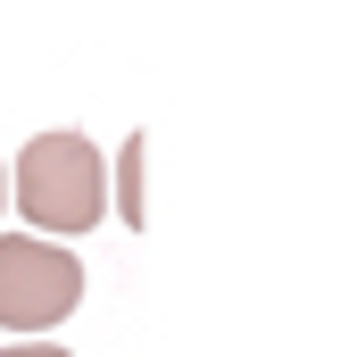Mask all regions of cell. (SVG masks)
Masks as SVG:
<instances>
[{"label":"cell","instance_id":"obj_5","mask_svg":"<svg viewBox=\"0 0 357 357\" xmlns=\"http://www.w3.org/2000/svg\"><path fill=\"white\" fill-rule=\"evenodd\" d=\"M0 199H8V175H0Z\"/></svg>","mask_w":357,"mask_h":357},{"label":"cell","instance_id":"obj_4","mask_svg":"<svg viewBox=\"0 0 357 357\" xmlns=\"http://www.w3.org/2000/svg\"><path fill=\"white\" fill-rule=\"evenodd\" d=\"M0 357H67V349H50V341H25V349H0Z\"/></svg>","mask_w":357,"mask_h":357},{"label":"cell","instance_id":"obj_1","mask_svg":"<svg viewBox=\"0 0 357 357\" xmlns=\"http://www.w3.org/2000/svg\"><path fill=\"white\" fill-rule=\"evenodd\" d=\"M8 199L33 216V241L42 233H91L100 208H108V167H100V150L84 133H33L17 150Z\"/></svg>","mask_w":357,"mask_h":357},{"label":"cell","instance_id":"obj_3","mask_svg":"<svg viewBox=\"0 0 357 357\" xmlns=\"http://www.w3.org/2000/svg\"><path fill=\"white\" fill-rule=\"evenodd\" d=\"M108 175H116V208H125V225L142 233V133L116 150V167H108Z\"/></svg>","mask_w":357,"mask_h":357},{"label":"cell","instance_id":"obj_2","mask_svg":"<svg viewBox=\"0 0 357 357\" xmlns=\"http://www.w3.org/2000/svg\"><path fill=\"white\" fill-rule=\"evenodd\" d=\"M75 299H84V266L67 241L0 233V324L8 333H50V324H67Z\"/></svg>","mask_w":357,"mask_h":357}]
</instances>
